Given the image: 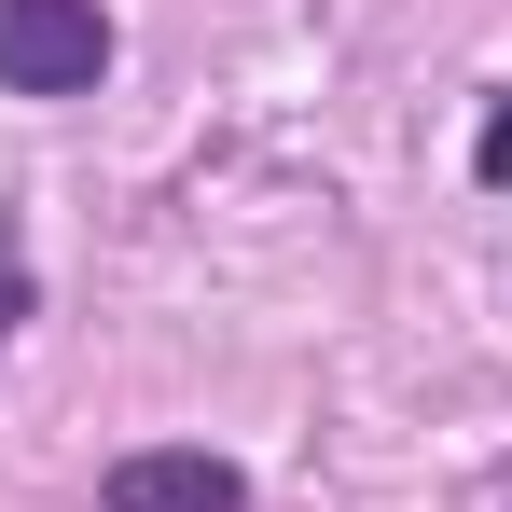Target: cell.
<instances>
[{
    "mask_svg": "<svg viewBox=\"0 0 512 512\" xmlns=\"http://www.w3.org/2000/svg\"><path fill=\"white\" fill-rule=\"evenodd\" d=\"M111 14L97 0H0V97H97Z\"/></svg>",
    "mask_w": 512,
    "mask_h": 512,
    "instance_id": "6da1fadb",
    "label": "cell"
},
{
    "mask_svg": "<svg viewBox=\"0 0 512 512\" xmlns=\"http://www.w3.org/2000/svg\"><path fill=\"white\" fill-rule=\"evenodd\" d=\"M471 180H499V194H512V97L485 111V139H471Z\"/></svg>",
    "mask_w": 512,
    "mask_h": 512,
    "instance_id": "3957f363",
    "label": "cell"
},
{
    "mask_svg": "<svg viewBox=\"0 0 512 512\" xmlns=\"http://www.w3.org/2000/svg\"><path fill=\"white\" fill-rule=\"evenodd\" d=\"M97 512H250V471L208 443H125L97 471Z\"/></svg>",
    "mask_w": 512,
    "mask_h": 512,
    "instance_id": "7a4b0ae2",
    "label": "cell"
},
{
    "mask_svg": "<svg viewBox=\"0 0 512 512\" xmlns=\"http://www.w3.org/2000/svg\"><path fill=\"white\" fill-rule=\"evenodd\" d=\"M14 319H28V277H14V263H0V333H14Z\"/></svg>",
    "mask_w": 512,
    "mask_h": 512,
    "instance_id": "277c9868",
    "label": "cell"
}]
</instances>
